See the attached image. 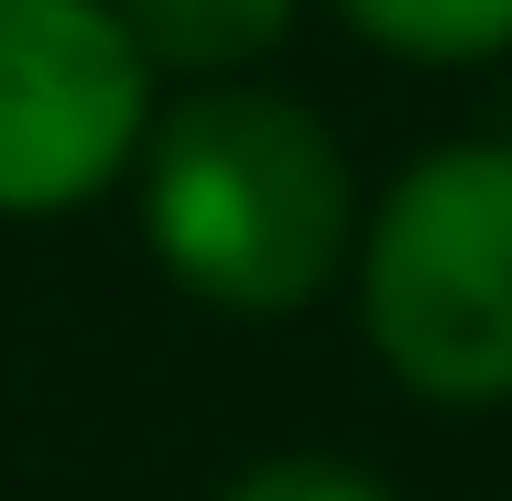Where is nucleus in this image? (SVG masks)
Returning <instances> with one entry per match:
<instances>
[{
	"label": "nucleus",
	"instance_id": "obj_5",
	"mask_svg": "<svg viewBox=\"0 0 512 501\" xmlns=\"http://www.w3.org/2000/svg\"><path fill=\"white\" fill-rule=\"evenodd\" d=\"M371 44L425 55V66H458V55H502L512 44V0H338Z\"/></svg>",
	"mask_w": 512,
	"mask_h": 501
},
{
	"label": "nucleus",
	"instance_id": "obj_2",
	"mask_svg": "<svg viewBox=\"0 0 512 501\" xmlns=\"http://www.w3.org/2000/svg\"><path fill=\"white\" fill-rule=\"evenodd\" d=\"M360 327L425 403L512 393V142H447L382 197Z\"/></svg>",
	"mask_w": 512,
	"mask_h": 501
},
{
	"label": "nucleus",
	"instance_id": "obj_1",
	"mask_svg": "<svg viewBox=\"0 0 512 501\" xmlns=\"http://www.w3.org/2000/svg\"><path fill=\"white\" fill-rule=\"evenodd\" d=\"M142 229L186 295L284 316L316 305L349 262V164L316 131V109L273 88H207L153 120Z\"/></svg>",
	"mask_w": 512,
	"mask_h": 501
},
{
	"label": "nucleus",
	"instance_id": "obj_6",
	"mask_svg": "<svg viewBox=\"0 0 512 501\" xmlns=\"http://www.w3.org/2000/svg\"><path fill=\"white\" fill-rule=\"evenodd\" d=\"M218 501H393L371 469H338V458H262V469H240Z\"/></svg>",
	"mask_w": 512,
	"mask_h": 501
},
{
	"label": "nucleus",
	"instance_id": "obj_4",
	"mask_svg": "<svg viewBox=\"0 0 512 501\" xmlns=\"http://www.w3.org/2000/svg\"><path fill=\"white\" fill-rule=\"evenodd\" d=\"M120 22H131V44H142V66H251V55H273L284 44V22H295V0H120Z\"/></svg>",
	"mask_w": 512,
	"mask_h": 501
},
{
	"label": "nucleus",
	"instance_id": "obj_3",
	"mask_svg": "<svg viewBox=\"0 0 512 501\" xmlns=\"http://www.w3.org/2000/svg\"><path fill=\"white\" fill-rule=\"evenodd\" d=\"M153 66L109 0H0V207H88L142 142Z\"/></svg>",
	"mask_w": 512,
	"mask_h": 501
}]
</instances>
